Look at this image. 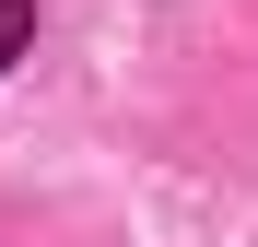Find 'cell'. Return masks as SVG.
Here are the masks:
<instances>
[{
	"label": "cell",
	"instance_id": "6da1fadb",
	"mask_svg": "<svg viewBox=\"0 0 258 247\" xmlns=\"http://www.w3.org/2000/svg\"><path fill=\"white\" fill-rule=\"evenodd\" d=\"M24 35H35V0H0V71L24 59Z\"/></svg>",
	"mask_w": 258,
	"mask_h": 247
}]
</instances>
